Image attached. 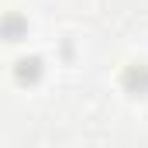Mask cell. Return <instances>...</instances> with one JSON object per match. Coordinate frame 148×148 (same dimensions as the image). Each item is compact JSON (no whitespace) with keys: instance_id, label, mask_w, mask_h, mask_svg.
<instances>
[{"instance_id":"obj_1","label":"cell","mask_w":148,"mask_h":148,"mask_svg":"<svg viewBox=\"0 0 148 148\" xmlns=\"http://www.w3.org/2000/svg\"><path fill=\"white\" fill-rule=\"evenodd\" d=\"M121 83H124V90L127 93H148V66H127L124 76H121Z\"/></svg>"},{"instance_id":"obj_2","label":"cell","mask_w":148,"mask_h":148,"mask_svg":"<svg viewBox=\"0 0 148 148\" xmlns=\"http://www.w3.org/2000/svg\"><path fill=\"white\" fill-rule=\"evenodd\" d=\"M28 31V21L21 17V14H7V17H0V35L7 38V41H21Z\"/></svg>"},{"instance_id":"obj_3","label":"cell","mask_w":148,"mask_h":148,"mask_svg":"<svg viewBox=\"0 0 148 148\" xmlns=\"http://www.w3.org/2000/svg\"><path fill=\"white\" fill-rule=\"evenodd\" d=\"M38 76H41L38 59H21L17 62V83H38Z\"/></svg>"}]
</instances>
